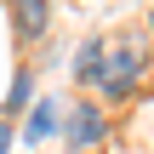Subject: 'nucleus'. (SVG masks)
<instances>
[{
  "instance_id": "f257e3e1",
  "label": "nucleus",
  "mask_w": 154,
  "mask_h": 154,
  "mask_svg": "<svg viewBox=\"0 0 154 154\" xmlns=\"http://www.w3.org/2000/svg\"><path fill=\"white\" fill-rule=\"evenodd\" d=\"M143 69H149V40L143 34H114V40H103V80H97V91L103 97H131Z\"/></svg>"
},
{
  "instance_id": "f03ea898",
  "label": "nucleus",
  "mask_w": 154,
  "mask_h": 154,
  "mask_svg": "<svg viewBox=\"0 0 154 154\" xmlns=\"http://www.w3.org/2000/svg\"><path fill=\"white\" fill-rule=\"evenodd\" d=\"M63 137H69L74 149H91V143H103V137H109V114H103L91 97H80V103H69V109H63Z\"/></svg>"
},
{
  "instance_id": "7ed1b4c3",
  "label": "nucleus",
  "mask_w": 154,
  "mask_h": 154,
  "mask_svg": "<svg viewBox=\"0 0 154 154\" xmlns=\"http://www.w3.org/2000/svg\"><path fill=\"white\" fill-rule=\"evenodd\" d=\"M11 23H17V40H46L51 0H11Z\"/></svg>"
},
{
  "instance_id": "20e7f679",
  "label": "nucleus",
  "mask_w": 154,
  "mask_h": 154,
  "mask_svg": "<svg viewBox=\"0 0 154 154\" xmlns=\"http://www.w3.org/2000/svg\"><path fill=\"white\" fill-rule=\"evenodd\" d=\"M57 120H63V109L46 97V103H34V109H29V126H23V137H29V143H46V137H57Z\"/></svg>"
},
{
  "instance_id": "39448f33",
  "label": "nucleus",
  "mask_w": 154,
  "mask_h": 154,
  "mask_svg": "<svg viewBox=\"0 0 154 154\" xmlns=\"http://www.w3.org/2000/svg\"><path fill=\"white\" fill-rule=\"evenodd\" d=\"M74 74H80V86H91V91H97V80H103V40H86V46H80Z\"/></svg>"
},
{
  "instance_id": "423d86ee",
  "label": "nucleus",
  "mask_w": 154,
  "mask_h": 154,
  "mask_svg": "<svg viewBox=\"0 0 154 154\" xmlns=\"http://www.w3.org/2000/svg\"><path fill=\"white\" fill-rule=\"evenodd\" d=\"M29 103H34V74L23 69V74L11 80V91H6V114H17V109H29Z\"/></svg>"
},
{
  "instance_id": "0eeeda50",
  "label": "nucleus",
  "mask_w": 154,
  "mask_h": 154,
  "mask_svg": "<svg viewBox=\"0 0 154 154\" xmlns=\"http://www.w3.org/2000/svg\"><path fill=\"white\" fill-rule=\"evenodd\" d=\"M11 149V126H6V120H0V154Z\"/></svg>"
},
{
  "instance_id": "6e6552de",
  "label": "nucleus",
  "mask_w": 154,
  "mask_h": 154,
  "mask_svg": "<svg viewBox=\"0 0 154 154\" xmlns=\"http://www.w3.org/2000/svg\"><path fill=\"white\" fill-rule=\"evenodd\" d=\"M149 34H154V17H149Z\"/></svg>"
}]
</instances>
